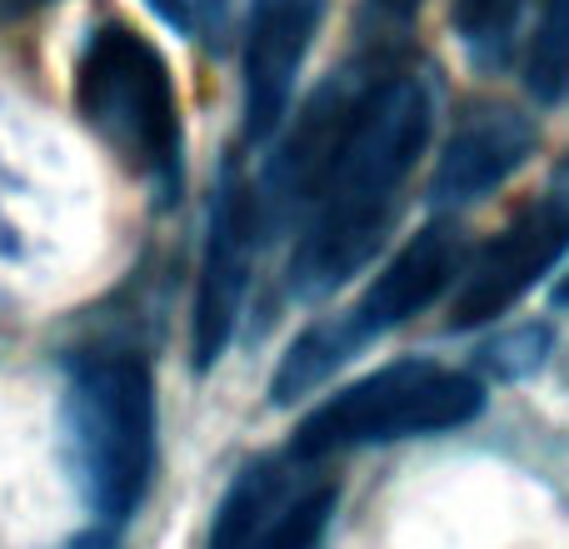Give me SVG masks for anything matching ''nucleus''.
<instances>
[{
  "label": "nucleus",
  "instance_id": "obj_1",
  "mask_svg": "<svg viewBox=\"0 0 569 549\" xmlns=\"http://www.w3.org/2000/svg\"><path fill=\"white\" fill-rule=\"evenodd\" d=\"M435 100L420 76H395L365 100L345 136L340 156L330 160L310 210H305L300 246L290 256V290L300 300L340 290L365 260L380 250L400 216L405 186L430 146Z\"/></svg>",
  "mask_w": 569,
  "mask_h": 549
},
{
  "label": "nucleus",
  "instance_id": "obj_2",
  "mask_svg": "<svg viewBox=\"0 0 569 549\" xmlns=\"http://www.w3.org/2000/svg\"><path fill=\"white\" fill-rule=\"evenodd\" d=\"M76 110L160 200L180 196L186 130L166 56L126 20H106L76 60Z\"/></svg>",
  "mask_w": 569,
  "mask_h": 549
},
{
  "label": "nucleus",
  "instance_id": "obj_3",
  "mask_svg": "<svg viewBox=\"0 0 569 549\" xmlns=\"http://www.w3.org/2000/svg\"><path fill=\"white\" fill-rule=\"evenodd\" d=\"M70 465L100 520H126L156 470V380L130 350L80 355L66 385Z\"/></svg>",
  "mask_w": 569,
  "mask_h": 549
},
{
  "label": "nucleus",
  "instance_id": "obj_4",
  "mask_svg": "<svg viewBox=\"0 0 569 549\" xmlns=\"http://www.w3.org/2000/svg\"><path fill=\"white\" fill-rule=\"evenodd\" d=\"M485 410V385L465 370L435 360H395L325 395L290 435V455L320 465L330 455L365 445L420 440V435L460 430Z\"/></svg>",
  "mask_w": 569,
  "mask_h": 549
},
{
  "label": "nucleus",
  "instance_id": "obj_5",
  "mask_svg": "<svg viewBox=\"0 0 569 549\" xmlns=\"http://www.w3.org/2000/svg\"><path fill=\"white\" fill-rule=\"evenodd\" d=\"M565 256H569L565 200H540V206L520 210L470 266H460V274L450 285V315H445V325L450 330H480V325L500 320Z\"/></svg>",
  "mask_w": 569,
  "mask_h": 549
},
{
  "label": "nucleus",
  "instance_id": "obj_6",
  "mask_svg": "<svg viewBox=\"0 0 569 549\" xmlns=\"http://www.w3.org/2000/svg\"><path fill=\"white\" fill-rule=\"evenodd\" d=\"M256 236H260L256 186H246L240 170H226L216 186V200H210L206 256H200L196 310H190V360H196V370H210L236 340V325L250 290Z\"/></svg>",
  "mask_w": 569,
  "mask_h": 549
},
{
  "label": "nucleus",
  "instance_id": "obj_7",
  "mask_svg": "<svg viewBox=\"0 0 569 549\" xmlns=\"http://www.w3.org/2000/svg\"><path fill=\"white\" fill-rule=\"evenodd\" d=\"M325 0H250L246 50H240V96H246V140L266 146L290 116L295 76L320 30Z\"/></svg>",
  "mask_w": 569,
  "mask_h": 549
},
{
  "label": "nucleus",
  "instance_id": "obj_8",
  "mask_svg": "<svg viewBox=\"0 0 569 549\" xmlns=\"http://www.w3.org/2000/svg\"><path fill=\"white\" fill-rule=\"evenodd\" d=\"M455 274H460V230H455L450 220H435L420 236L405 240L390 256V266L365 285L360 300H355L350 310H340V325H345V335H350L355 355H360L365 345H375L380 335L410 325L420 310H430L455 285Z\"/></svg>",
  "mask_w": 569,
  "mask_h": 549
},
{
  "label": "nucleus",
  "instance_id": "obj_9",
  "mask_svg": "<svg viewBox=\"0 0 569 549\" xmlns=\"http://www.w3.org/2000/svg\"><path fill=\"white\" fill-rule=\"evenodd\" d=\"M535 120L515 106H470L450 130L430 176V206H475L500 190L535 150Z\"/></svg>",
  "mask_w": 569,
  "mask_h": 549
},
{
  "label": "nucleus",
  "instance_id": "obj_10",
  "mask_svg": "<svg viewBox=\"0 0 569 549\" xmlns=\"http://www.w3.org/2000/svg\"><path fill=\"white\" fill-rule=\"evenodd\" d=\"M305 460H295L290 450L284 455H260L250 460L246 470L230 480L226 500H220L216 520H210V540L206 549H260V540L270 535V525L290 510V500L305 490L295 485V470Z\"/></svg>",
  "mask_w": 569,
  "mask_h": 549
},
{
  "label": "nucleus",
  "instance_id": "obj_11",
  "mask_svg": "<svg viewBox=\"0 0 569 549\" xmlns=\"http://www.w3.org/2000/svg\"><path fill=\"white\" fill-rule=\"evenodd\" d=\"M350 360H355V345H350V335H345L340 315L305 325V330L290 340V350L280 355L276 375H270V405L305 400V395L320 390V385Z\"/></svg>",
  "mask_w": 569,
  "mask_h": 549
},
{
  "label": "nucleus",
  "instance_id": "obj_12",
  "mask_svg": "<svg viewBox=\"0 0 569 549\" xmlns=\"http://www.w3.org/2000/svg\"><path fill=\"white\" fill-rule=\"evenodd\" d=\"M425 0H360L355 16V50L350 60L375 76H405V50H410L415 20Z\"/></svg>",
  "mask_w": 569,
  "mask_h": 549
},
{
  "label": "nucleus",
  "instance_id": "obj_13",
  "mask_svg": "<svg viewBox=\"0 0 569 549\" xmlns=\"http://www.w3.org/2000/svg\"><path fill=\"white\" fill-rule=\"evenodd\" d=\"M525 6L530 0H450V26L480 70H500L510 60Z\"/></svg>",
  "mask_w": 569,
  "mask_h": 549
},
{
  "label": "nucleus",
  "instance_id": "obj_14",
  "mask_svg": "<svg viewBox=\"0 0 569 549\" xmlns=\"http://www.w3.org/2000/svg\"><path fill=\"white\" fill-rule=\"evenodd\" d=\"M525 90L545 106L569 90V0H540V20L525 50Z\"/></svg>",
  "mask_w": 569,
  "mask_h": 549
},
{
  "label": "nucleus",
  "instance_id": "obj_15",
  "mask_svg": "<svg viewBox=\"0 0 569 549\" xmlns=\"http://www.w3.org/2000/svg\"><path fill=\"white\" fill-rule=\"evenodd\" d=\"M550 355V325H520V330L500 335V340L485 350V365H490L500 380H525L535 375Z\"/></svg>",
  "mask_w": 569,
  "mask_h": 549
},
{
  "label": "nucleus",
  "instance_id": "obj_16",
  "mask_svg": "<svg viewBox=\"0 0 569 549\" xmlns=\"http://www.w3.org/2000/svg\"><path fill=\"white\" fill-rule=\"evenodd\" d=\"M150 10H156L166 26H176V30H196L200 26V10H196V0H146Z\"/></svg>",
  "mask_w": 569,
  "mask_h": 549
},
{
  "label": "nucleus",
  "instance_id": "obj_17",
  "mask_svg": "<svg viewBox=\"0 0 569 549\" xmlns=\"http://www.w3.org/2000/svg\"><path fill=\"white\" fill-rule=\"evenodd\" d=\"M40 6H50V0H0V20H20V16H30V10H40Z\"/></svg>",
  "mask_w": 569,
  "mask_h": 549
},
{
  "label": "nucleus",
  "instance_id": "obj_18",
  "mask_svg": "<svg viewBox=\"0 0 569 549\" xmlns=\"http://www.w3.org/2000/svg\"><path fill=\"white\" fill-rule=\"evenodd\" d=\"M70 549H110V540H106V535H86V540H76Z\"/></svg>",
  "mask_w": 569,
  "mask_h": 549
},
{
  "label": "nucleus",
  "instance_id": "obj_19",
  "mask_svg": "<svg viewBox=\"0 0 569 549\" xmlns=\"http://www.w3.org/2000/svg\"><path fill=\"white\" fill-rule=\"evenodd\" d=\"M196 10H200V16H216V20H220V10H226V0H196Z\"/></svg>",
  "mask_w": 569,
  "mask_h": 549
},
{
  "label": "nucleus",
  "instance_id": "obj_20",
  "mask_svg": "<svg viewBox=\"0 0 569 549\" xmlns=\"http://www.w3.org/2000/svg\"><path fill=\"white\" fill-rule=\"evenodd\" d=\"M555 305H565V310H569V270H565V280L555 285Z\"/></svg>",
  "mask_w": 569,
  "mask_h": 549
}]
</instances>
